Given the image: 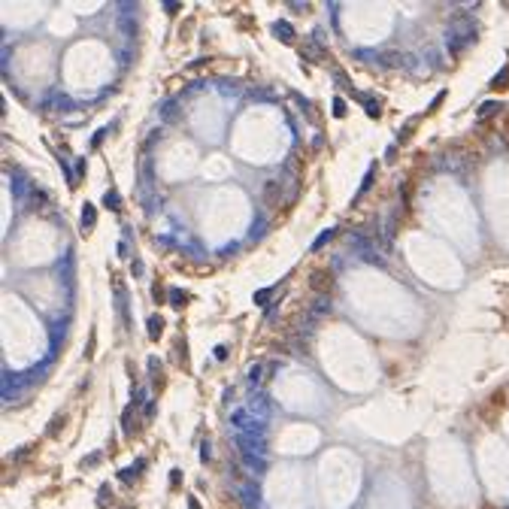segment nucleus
Returning a JSON list of instances; mask_svg holds the SVG:
<instances>
[{
    "instance_id": "f257e3e1",
    "label": "nucleus",
    "mask_w": 509,
    "mask_h": 509,
    "mask_svg": "<svg viewBox=\"0 0 509 509\" xmlns=\"http://www.w3.org/2000/svg\"><path fill=\"white\" fill-rule=\"evenodd\" d=\"M473 36H476V24H473V21H461V24L449 27L446 46H449V52H461L470 40H473Z\"/></svg>"
},
{
    "instance_id": "f03ea898",
    "label": "nucleus",
    "mask_w": 509,
    "mask_h": 509,
    "mask_svg": "<svg viewBox=\"0 0 509 509\" xmlns=\"http://www.w3.org/2000/svg\"><path fill=\"white\" fill-rule=\"evenodd\" d=\"M306 285H309V291H312V294L328 297V294H331V288H334V270H328V267L312 270V273H309V279H306Z\"/></svg>"
},
{
    "instance_id": "7ed1b4c3",
    "label": "nucleus",
    "mask_w": 509,
    "mask_h": 509,
    "mask_svg": "<svg viewBox=\"0 0 509 509\" xmlns=\"http://www.w3.org/2000/svg\"><path fill=\"white\" fill-rule=\"evenodd\" d=\"M406 61H409V58H406L403 52H397V49H391V52H382V55H379V64H382V67H403Z\"/></svg>"
},
{
    "instance_id": "20e7f679",
    "label": "nucleus",
    "mask_w": 509,
    "mask_h": 509,
    "mask_svg": "<svg viewBox=\"0 0 509 509\" xmlns=\"http://www.w3.org/2000/svg\"><path fill=\"white\" fill-rule=\"evenodd\" d=\"M334 309V303H331V294L328 297H319L316 303L309 306V319H319V316H325V312H331Z\"/></svg>"
},
{
    "instance_id": "39448f33",
    "label": "nucleus",
    "mask_w": 509,
    "mask_h": 509,
    "mask_svg": "<svg viewBox=\"0 0 509 509\" xmlns=\"http://www.w3.org/2000/svg\"><path fill=\"white\" fill-rule=\"evenodd\" d=\"M273 33H276L282 43H291V40H294V30H291L288 21H276V24H273Z\"/></svg>"
},
{
    "instance_id": "423d86ee",
    "label": "nucleus",
    "mask_w": 509,
    "mask_h": 509,
    "mask_svg": "<svg viewBox=\"0 0 509 509\" xmlns=\"http://www.w3.org/2000/svg\"><path fill=\"white\" fill-rule=\"evenodd\" d=\"M279 194H282V185H279V182H267V185H264V200H267V203H276Z\"/></svg>"
},
{
    "instance_id": "0eeeda50",
    "label": "nucleus",
    "mask_w": 509,
    "mask_h": 509,
    "mask_svg": "<svg viewBox=\"0 0 509 509\" xmlns=\"http://www.w3.org/2000/svg\"><path fill=\"white\" fill-rule=\"evenodd\" d=\"M94 218H97L94 206H85V209H82V230H91V227H94Z\"/></svg>"
},
{
    "instance_id": "6e6552de",
    "label": "nucleus",
    "mask_w": 509,
    "mask_h": 509,
    "mask_svg": "<svg viewBox=\"0 0 509 509\" xmlns=\"http://www.w3.org/2000/svg\"><path fill=\"white\" fill-rule=\"evenodd\" d=\"M334 233H337L334 227H328V230H322V233H319V237H316V243H312V249H316V252H319V249H322V246H325V243H328V240L334 237Z\"/></svg>"
},
{
    "instance_id": "1a4fd4ad",
    "label": "nucleus",
    "mask_w": 509,
    "mask_h": 509,
    "mask_svg": "<svg viewBox=\"0 0 509 509\" xmlns=\"http://www.w3.org/2000/svg\"><path fill=\"white\" fill-rule=\"evenodd\" d=\"M494 109H497V100H488V103H482V106H479V119H485V115H491Z\"/></svg>"
},
{
    "instance_id": "9d476101",
    "label": "nucleus",
    "mask_w": 509,
    "mask_h": 509,
    "mask_svg": "<svg viewBox=\"0 0 509 509\" xmlns=\"http://www.w3.org/2000/svg\"><path fill=\"white\" fill-rule=\"evenodd\" d=\"M149 334H152V337H158V334H161V319H158V316H152V319H149Z\"/></svg>"
},
{
    "instance_id": "9b49d317",
    "label": "nucleus",
    "mask_w": 509,
    "mask_h": 509,
    "mask_svg": "<svg viewBox=\"0 0 509 509\" xmlns=\"http://www.w3.org/2000/svg\"><path fill=\"white\" fill-rule=\"evenodd\" d=\"M506 79H509V67L503 70V73H497V79H491V88H500V85H506Z\"/></svg>"
},
{
    "instance_id": "f8f14e48",
    "label": "nucleus",
    "mask_w": 509,
    "mask_h": 509,
    "mask_svg": "<svg viewBox=\"0 0 509 509\" xmlns=\"http://www.w3.org/2000/svg\"><path fill=\"white\" fill-rule=\"evenodd\" d=\"M103 203H106L109 209H119V206H122V203H119V194H115V191H109V194H106V200H103Z\"/></svg>"
},
{
    "instance_id": "ddd939ff",
    "label": "nucleus",
    "mask_w": 509,
    "mask_h": 509,
    "mask_svg": "<svg viewBox=\"0 0 509 509\" xmlns=\"http://www.w3.org/2000/svg\"><path fill=\"white\" fill-rule=\"evenodd\" d=\"M373 173H376V164H373V167H370V173H367V179H364V182H361V191H358V197H361V194H364V191H367V188H370V182H373ZM358 197H355V200H358Z\"/></svg>"
},
{
    "instance_id": "4468645a",
    "label": "nucleus",
    "mask_w": 509,
    "mask_h": 509,
    "mask_svg": "<svg viewBox=\"0 0 509 509\" xmlns=\"http://www.w3.org/2000/svg\"><path fill=\"white\" fill-rule=\"evenodd\" d=\"M249 379H252V382H261V379H264V364H255L252 373H249Z\"/></svg>"
},
{
    "instance_id": "2eb2a0df",
    "label": "nucleus",
    "mask_w": 509,
    "mask_h": 509,
    "mask_svg": "<svg viewBox=\"0 0 509 509\" xmlns=\"http://www.w3.org/2000/svg\"><path fill=\"white\" fill-rule=\"evenodd\" d=\"M267 300H270V291H267V288H264V291H258V294H255V303H258V306H264V303H267Z\"/></svg>"
},
{
    "instance_id": "dca6fc26",
    "label": "nucleus",
    "mask_w": 509,
    "mask_h": 509,
    "mask_svg": "<svg viewBox=\"0 0 509 509\" xmlns=\"http://www.w3.org/2000/svg\"><path fill=\"white\" fill-rule=\"evenodd\" d=\"M103 137H106V131H97V134H94V140H91V146H100V143H103Z\"/></svg>"
},
{
    "instance_id": "f3484780",
    "label": "nucleus",
    "mask_w": 509,
    "mask_h": 509,
    "mask_svg": "<svg viewBox=\"0 0 509 509\" xmlns=\"http://www.w3.org/2000/svg\"><path fill=\"white\" fill-rule=\"evenodd\" d=\"M97 461H100V455H91V458H85V461H82V464H85V467H94V464H97Z\"/></svg>"
},
{
    "instance_id": "a211bd4d",
    "label": "nucleus",
    "mask_w": 509,
    "mask_h": 509,
    "mask_svg": "<svg viewBox=\"0 0 509 509\" xmlns=\"http://www.w3.org/2000/svg\"><path fill=\"white\" fill-rule=\"evenodd\" d=\"M334 112H337V115H345V106H342V100H337V106H334Z\"/></svg>"
},
{
    "instance_id": "6ab92c4d",
    "label": "nucleus",
    "mask_w": 509,
    "mask_h": 509,
    "mask_svg": "<svg viewBox=\"0 0 509 509\" xmlns=\"http://www.w3.org/2000/svg\"><path fill=\"white\" fill-rule=\"evenodd\" d=\"M200 458H203V461H209V443H203V449H200Z\"/></svg>"
},
{
    "instance_id": "aec40b11",
    "label": "nucleus",
    "mask_w": 509,
    "mask_h": 509,
    "mask_svg": "<svg viewBox=\"0 0 509 509\" xmlns=\"http://www.w3.org/2000/svg\"><path fill=\"white\" fill-rule=\"evenodd\" d=\"M188 509H200V503H197V497H188Z\"/></svg>"
}]
</instances>
